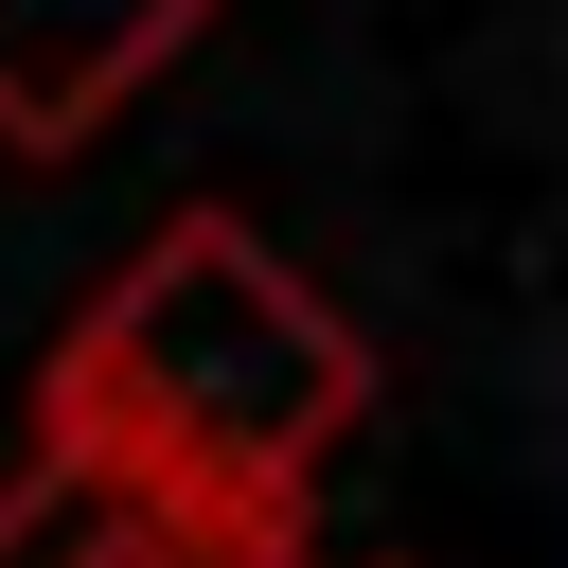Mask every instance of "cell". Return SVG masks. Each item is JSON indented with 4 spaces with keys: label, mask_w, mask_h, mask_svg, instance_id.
<instances>
[{
    "label": "cell",
    "mask_w": 568,
    "mask_h": 568,
    "mask_svg": "<svg viewBox=\"0 0 568 568\" xmlns=\"http://www.w3.org/2000/svg\"><path fill=\"white\" fill-rule=\"evenodd\" d=\"M195 18H213V0H0V142L71 160Z\"/></svg>",
    "instance_id": "2"
},
{
    "label": "cell",
    "mask_w": 568,
    "mask_h": 568,
    "mask_svg": "<svg viewBox=\"0 0 568 568\" xmlns=\"http://www.w3.org/2000/svg\"><path fill=\"white\" fill-rule=\"evenodd\" d=\"M355 408H373V337L248 213H178L53 337V373H36V479L89 532H142L178 568H284L302 479L337 462Z\"/></svg>",
    "instance_id": "1"
}]
</instances>
